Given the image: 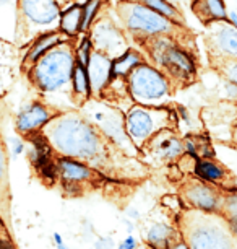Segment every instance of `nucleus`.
<instances>
[{
	"label": "nucleus",
	"mask_w": 237,
	"mask_h": 249,
	"mask_svg": "<svg viewBox=\"0 0 237 249\" xmlns=\"http://www.w3.org/2000/svg\"><path fill=\"white\" fill-rule=\"evenodd\" d=\"M73 88L78 95L81 96H90L91 91V82H90V73H88V67H85L83 64H80L77 60L75 70H73Z\"/></svg>",
	"instance_id": "obj_21"
},
{
	"label": "nucleus",
	"mask_w": 237,
	"mask_h": 249,
	"mask_svg": "<svg viewBox=\"0 0 237 249\" xmlns=\"http://www.w3.org/2000/svg\"><path fill=\"white\" fill-rule=\"evenodd\" d=\"M195 175L206 182H218L224 178V170L211 160H197L195 163Z\"/></svg>",
	"instance_id": "obj_16"
},
{
	"label": "nucleus",
	"mask_w": 237,
	"mask_h": 249,
	"mask_svg": "<svg viewBox=\"0 0 237 249\" xmlns=\"http://www.w3.org/2000/svg\"><path fill=\"white\" fill-rule=\"evenodd\" d=\"M127 218H130V220H138V218H140V213H138L137 209L130 207V209H127Z\"/></svg>",
	"instance_id": "obj_33"
},
{
	"label": "nucleus",
	"mask_w": 237,
	"mask_h": 249,
	"mask_svg": "<svg viewBox=\"0 0 237 249\" xmlns=\"http://www.w3.org/2000/svg\"><path fill=\"white\" fill-rule=\"evenodd\" d=\"M169 249H190V248H189L187 241H175V243L171 244Z\"/></svg>",
	"instance_id": "obj_34"
},
{
	"label": "nucleus",
	"mask_w": 237,
	"mask_h": 249,
	"mask_svg": "<svg viewBox=\"0 0 237 249\" xmlns=\"http://www.w3.org/2000/svg\"><path fill=\"white\" fill-rule=\"evenodd\" d=\"M222 210H224V217L229 223V228L232 233L237 234V194H231L224 199L222 204Z\"/></svg>",
	"instance_id": "obj_22"
},
{
	"label": "nucleus",
	"mask_w": 237,
	"mask_h": 249,
	"mask_svg": "<svg viewBox=\"0 0 237 249\" xmlns=\"http://www.w3.org/2000/svg\"><path fill=\"white\" fill-rule=\"evenodd\" d=\"M101 5V0H88L83 5V25L81 30H88V26L91 25V20L96 15V10Z\"/></svg>",
	"instance_id": "obj_24"
},
{
	"label": "nucleus",
	"mask_w": 237,
	"mask_h": 249,
	"mask_svg": "<svg viewBox=\"0 0 237 249\" xmlns=\"http://www.w3.org/2000/svg\"><path fill=\"white\" fill-rule=\"evenodd\" d=\"M167 2H174V0H167Z\"/></svg>",
	"instance_id": "obj_39"
},
{
	"label": "nucleus",
	"mask_w": 237,
	"mask_h": 249,
	"mask_svg": "<svg viewBox=\"0 0 237 249\" xmlns=\"http://www.w3.org/2000/svg\"><path fill=\"white\" fill-rule=\"evenodd\" d=\"M151 152L155 157H158L161 161H174L179 160L187 152L185 142H182L179 137H175L171 132H158L155 137L150 140Z\"/></svg>",
	"instance_id": "obj_9"
},
{
	"label": "nucleus",
	"mask_w": 237,
	"mask_h": 249,
	"mask_svg": "<svg viewBox=\"0 0 237 249\" xmlns=\"http://www.w3.org/2000/svg\"><path fill=\"white\" fill-rule=\"evenodd\" d=\"M216 44L222 53L229 55H237V28L229 25L218 28Z\"/></svg>",
	"instance_id": "obj_17"
},
{
	"label": "nucleus",
	"mask_w": 237,
	"mask_h": 249,
	"mask_svg": "<svg viewBox=\"0 0 237 249\" xmlns=\"http://www.w3.org/2000/svg\"><path fill=\"white\" fill-rule=\"evenodd\" d=\"M174 230L171 225L166 223H153L146 230V243L153 249H169L173 244Z\"/></svg>",
	"instance_id": "obj_14"
},
{
	"label": "nucleus",
	"mask_w": 237,
	"mask_h": 249,
	"mask_svg": "<svg viewBox=\"0 0 237 249\" xmlns=\"http://www.w3.org/2000/svg\"><path fill=\"white\" fill-rule=\"evenodd\" d=\"M226 73H227V77H229V82L236 83V85H237V62L227 65Z\"/></svg>",
	"instance_id": "obj_29"
},
{
	"label": "nucleus",
	"mask_w": 237,
	"mask_h": 249,
	"mask_svg": "<svg viewBox=\"0 0 237 249\" xmlns=\"http://www.w3.org/2000/svg\"><path fill=\"white\" fill-rule=\"evenodd\" d=\"M83 236H86V238H90L93 236V233H95V228H93V223L91 222H85V225H83Z\"/></svg>",
	"instance_id": "obj_30"
},
{
	"label": "nucleus",
	"mask_w": 237,
	"mask_h": 249,
	"mask_svg": "<svg viewBox=\"0 0 237 249\" xmlns=\"http://www.w3.org/2000/svg\"><path fill=\"white\" fill-rule=\"evenodd\" d=\"M124 227H125V231H127V234H132L133 230H135V225H133V220L130 218H124Z\"/></svg>",
	"instance_id": "obj_32"
},
{
	"label": "nucleus",
	"mask_w": 237,
	"mask_h": 249,
	"mask_svg": "<svg viewBox=\"0 0 237 249\" xmlns=\"http://www.w3.org/2000/svg\"><path fill=\"white\" fill-rule=\"evenodd\" d=\"M161 62L166 65L173 73H177L180 77L190 75L195 72L193 60L190 59L189 54L177 48H166L161 54Z\"/></svg>",
	"instance_id": "obj_13"
},
{
	"label": "nucleus",
	"mask_w": 237,
	"mask_h": 249,
	"mask_svg": "<svg viewBox=\"0 0 237 249\" xmlns=\"http://www.w3.org/2000/svg\"><path fill=\"white\" fill-rule=\"evenodd\" d=\"M140 65V55L133 51H127L120 57H117L112 62V78L114 77H125L133 72Z\"/></svg>",
	"instance_id": "obj_18"
},
{
	"label": "nucleus",
	"mask_w": 237,
	"mask_h": 249,
	"mask_svg": "<svg viewBox=\"0 0 237 249\" xmlns=\"http://www.w3.org/2000/svg\"><path fill=\"white\" fill-rule=\"evenodd\" d=\"M25 15L39 25L52 23L59 17L57 0H21Z\"/></svg>",
	"instance_id": "obj_11"
},
{
	"label": "nucleus",
	"mask_w": 237,
	"mask_h": 249,
	"mask_svg": "<svg viewBox=\"0 0 237 249\" xmlns=\"http://www.w3.org/2000/svg\"><path fill=\"white\" fill-rule=\"evenodd\" d=\"M57 249H68V246H67V244H62V246H59Z\"/></svg>",
	"instance_id": "obj_37"
},
{
	"label": "nucleus",
	"mask_w": 237,
	"mask_h": 249,
	"mask_svg": "<svg viewBox=\"0 0 237 249\" xmlns=\"http://www.w3.org/2000/svg\"><path fill=\"white\" fill-rule=\"evenodd\" d=\"M44 135L60 157L96 160L101 153V139L90 122L77 116H62L44 127Z\"/></svg>",
	"instance_id": "obj_1"
},
{
	"label": "nucleus",
	"mask_w": 237,
	"mask_h": 249,
	"mask_svg": "<svg viewBox=\"0 0 237 249\" xmlns=\"http://www.w3.org/2000/svg\"><path fill=\"white\" fill-rule=\"evenodd\" d=\"M73 70L75 64L72 54L65 49H54L38 60L32 70V80L41 90L55 91L67 85L70 77H73Z\"/></svg>",
	"instance_id": "obj_2"
},
{
	"label": "nucleus",
	"mask_w": 237,
	"mask_h": 249,
	"mask_svg": "<svg viewBox=\"0 0 237 249\" xmlns=\"http://www.w3.org/2000/svg\"><path fill=\"white\" fill-rule=\"evenodd\" d=\"M127 26L133 31H142L146 35H156V33H164L169 31L171 23L167 18H164L161 13L153 10L148 5H140L135 3L130 7L127 13Z\"/></svg>",
	"instance_id": "obj_6"
},
{
	"label": "nucleus",
	"mask_w": 237,
	"mask_h": 249,
	"mask_svg": "<svg viewBox=\"0 0 237 249\" xmlns=\"http://www.w3.org/2000/svg\"><path fill=\"white\" fill-rule=\"evenodd\" d=\"M50 122V112L46 106L34 103L25 107L16 117V130L23 135H31L43 130Z\"/></svg>",
	"instance_id": "obj_8"
},
{
	"label": "nucleus",
	"mask_w": 237,
	"mask_h": 249,
	"mask_svg": "<svg viewBox=\"0 0 237 249\" xmlns=\"http://www.w3.org/2000/svg\"><path fill=\"white\" fill-rule=\"evenodd\" d=\"M57 168H59V176L62 178L63 184L65 182L80 184V182L91 181L93 176H95V171L90 166H86L81 160H75V158L59 157Z\"/></svg>",
	"instance_id": "obj_10"
},
{
	"label": "nucleus",
	"mask_w": 237,
	"mask_h": 249,
	"mask_svg": "<svg viewBox=\"0 0 237 249\" xmlns=\"http://www.w3.org/2000/svg\"><path fill=\"white\" fill-rule=\"evenodd\" d=\"M83 25V7L81 5H73L72 8H68L67 12L62 15V31L67 35H77L81 30Z\"/></svg>",
	"instance_id": "obj_19"
},
{
	"label": "nucleus",
	"mask_w": 237,
	"mask_h": 249,
	"mask_svg": "<svg viewBox=\"0 0 237 249\" xmlns=\"http://www.w3.org/2000/svg\"><path fill=\"white\" fill-rule=\"evenodd\" d=\"M8 148H10L12 158L15 160V158L20 157V155L25 153L26 145H25V142H23L21 139H18V137H10V139H8Z\"/></svg>",
	"instance_id": "obj_26"
},
{
	"label": "nucleus",
	"mask_w": 237,
	"mask_h": 249,
	"mask_svg": "<svg viewBox=\"0 0 237 249\" xmlns=\"http://www.w3.org/2000/svg\"><path fill=\"white\" fill-rule=\"evenodd\" d=\"M137 248H138L137 238H133V234H127L122 241H119L117 248H115V249H137Z\"/></svg>",
	"instance_id": "obj_28"
},
{
	"label": "nucleus",
	"mask_w": 237,
	"mask_h": 249,
	"mask_svg": "<svg viewBox=\"0 0 237 249\" xmlns=\"http://www.w3.org/2000/svg\"><path fill=\"white\" fill-rule=\"evenodd\" d=\"M0 249H16L15 246H13V243H10L8 239H3L2 241V246H0Z\"/></svg>",
	"instance_id": "obj_35"
},
{
	"label": "nucleus",
	"mask_w": 237,
	"mask_h": 249,
	"mask_svg": "<svg viewBox=\"0 0 237 249\" xmlns=\"http://www.w3.org/2000/svg\"><path fill=\"white\" fill-rule=\"evenodd\" d=\"M229 17H231V23H232V26H236V28H237V13H236V12H232Z\"/></svg>",
	"instance_id": "obj_36"
},
{
	"label": "nucleus",
	"mask_w": 237,
	"mask_h": 249,
	"mask_svg": "<svg viewBox=\"0 0 237 249\" xmlns=\"http://www.w3.org/2000/svg\"><path fill=\"white\" fill-rule=\"evenodd\" d=\"M143 2L153 10L161 13L162 17H177V12L173 7V3H169L167 0H143Z\"/></svg>",
	"instance_id": "obj_23"
},
{
	"label": "nucleus",
	"mask_w": 237,
	"mask_h": 249,
	"mask_svg": "<svg viewBox=\"0 0 237 249\" xmlns=\"http://www.w3.org/2000/svg\"><path fill=\"white\" fill-rule=\"evenodd\" d=\"M60 37L59 35H55V33H50V35H44L41 36L38 41L34 43L32 46V49L30 51V54H28V59L32 60V62H38V60L43 57L44 54H47L50 48L55 44H59Z\"/></svg>",
	"instance_id": "obj_20"
},
{
	"label": "nucleus",
	"mask_w": 237,
	"mask_h": 249,
	"mask_svg": "<svg viewBox=\"0 0 237 249\" xmlns=\"http://www.w3.org/2000/svg\"><path fill=\"white\" fill-rule=\"evenodd\" d=\"M192 8L205 21L224 20L227 15L224 0H195Z\"/></svg>",
	"instance_id": "obj_15"
},
{
	"label": "nucleus",
	"mask_w": 237,
	"mask_h": 249,
	"mask_svg": "<svg viewBox=\"0 0 237 249\" xmlns=\"http://www.w3.org/2000/svg\"><path fill=\"white\" fill-rule=\"evenodd\" d=\"M2 2H3V3H7V2H8V0H2Z\"/></svg>",
	"instance_id": "obj_38"
},
{
	"label": "nucleus",
	"mask_w": 237,
	"mask_h": 249,
	"mask_svg": "<svg viewBox=\"0 0 237 249\" xmlns=\"http://www.w3.org/2000/svg\"><path fill=\"white\" fill-rule=\"evenodd\" d=\"M115 241L111 236H99L95 239V249H114Z\"/></svg>",
	"instance_id": "obj_27"
},
{
	"label": "nucleus",
	"mask_w": 237,
	"mask_h": 249,
	"mask_svg": "<svg viewBox=\"0 0 237 249\" xmlns=\"http://www.w3.org/2000/svg\"><path fill=\"white\" fill-rule=\"evenodd\" d=\"M88 73H90L91 90L101 91L112 78V62L108 59V55L99 53L93 54L88 64Z\"/></svg>",
	"instance_id": "obj_12"
},
{
	"label": "nucleus",
	"mask_w": 237,
	"mask_h": 249,
	"mask_svg": "<svg viewBox=\"0 0 237 249\" xmlns=\"http://www.w3.org/2000/svg\"><path fill=\"white\" fill-rule=\"evenodd\" d=\"M91 41L90 39H83V43L78 46V53H77V60L80 64H83L85 67H88L91 60Z\"/></svg>",
	"instance_id": "obj_25"
},
{
	"label": "nucleus",
	"mask_w": 237,
	"mask_h": 249,
	"mask_svg": "<svg viewBox=\"0 0 237 249\" xmlns=\"http://www.w3.org/2000/svg\"><path fill=\"white\" fill-rule=\"evenodd\" d=\"M187 244L190 249H231V238L220 225L202 222L189 231Z\"/></svg>",
	"instance_id": "obj_5"
},
{
	"label": "nucleus",
	"mask_w": 237,
	"mask_h": 249,
	"mask_svg": "<svg viewBox=\"0 0 237 249\" xmlns=\"http://www.w3.org/2000/svg\"><path fill=\"white\" fill-rule=\"evenodd\" d=\"M162 127L164 124L156 121V112L145 107H133L125 117V129L128 137L138 147L150 142L158 132H161Z\"/></svg>",
	"instance_id": "obj_4"
},
{
	"label": "nucleus",
	"mask_w": 237,
	"mask_h": 249,
	"mask_svg": "<svg viewBox=\"0 0 237 249\" xmlns=\"http://www.w3.org/2000/svg\"><path fill=\"white\" fill-rule=\"evenodd\" d=\"M184 197L193 209L202 210V212L210 213L220 209V197H218L216 191L205 182L189 184L184 191Z\"/></svg>",
	"instance_id": "obj_7"
},
{
	"label": "nucleus",
	"mask_w": 237,
	"mask_h": 249,
	"mask_svg": "<svg viewBox=\"0 0 237 249\" xmlns=\"http://www.w3.org/2000/svg\"><path fill=\"white\" fill-rule=\"evenodd\" d=\"M52 243L55 244V248H59V246H62V244H65L62 234H60L59 231H54L52 233Z\"/></svg>",
	"instance_id": "obj_31"
},
{
	"label": "nucleus",
	"mask_w": 237,
	"mask_h": 249,
	"mask_svg": "<svg viewBox=\"0 0 237 249\" xmlns=\"http://www.w3.org/2000/svg\"><path fill=\"white\" fill-rule=\"evenodd\" d=\"M128 90L132 93L133 100L138 103H151L161 101L169 93V83L164 75L158 72L150 65H138L132 73L128 75Z\"/></svg>",
	"instance_id": "obj_3"
}]
</instances>
